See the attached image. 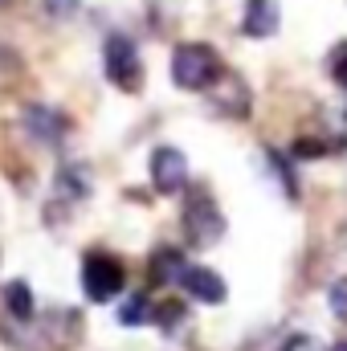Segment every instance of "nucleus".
<instances>
[{"instance_id": "9", "label": "nucleus", "mask_w": 347, "mask_h": 351, "mask_svg": "<svg viewBox=\"0 0 347 351\" xmlns=\"http://www.w3.org/2000/svg\"><path fill=\"white\" fill-rule=\"evenodd\" d=\"M213 102H217L225 114H237V119H241V114H250V86H246L237 74L225 70V74L213 82Z\"/></svg>"}, {"instance_id": "16", "label": "nucleus", "mask_w": 347, "mask_h": 351, "mask_svg": "<svg viewBox=\"0 0 347 351\" xmlns=\"http://www.w3.org/2000/svg\"><path fill=\"white\" fill-rule=\"evenodd\" d=\"M41 4H45V12H49V16H58V21H62V16H70V12L78 8V0H41Z\"/></svg>"}, {"instance_id": "8", "label": "nucleus", "mask_w": 347, "mask_h": 351, "mask_svg": "<svg viewBox=\"0 0 347 351\" xmlns=\"http://www.w3.org/2000/svg\"><path fill=\"white\" fill-rule=\"evenodd\" d=\"M180 286L196 298V302H225V278L208 265H188Z\"/></svg>"}, {"instance_id": "20", "label": "nucleus", "mask_w": 347, "mask_h": 351, "mask_svg": "<svg viewBox=\"0 0 347 351\" xmlns=\"http://www.w3.org/2000/svg\"><path fill=\"white\" fill-rule=\"evenodd\" d=\"M335 82H339V86H347V53L335 62Z\"/></svg>"}, {"instance_id": "3", "label": "nucleus", "mask_w": 347, "mask_h": 351, "mask_svg": "<svg viewBox=\"0 0 347 351\" xmlns=\"http://www.w3.org/2000/svg\"><path fill=\"white\" fill-rule=\"evenodd\" d=\"M102 62H106V78H110V86H119L123 94H135V90L143 86L139 49H135L127 37H110V41H106V53H102Z\"/></svg>"}, {"instance_id": "21", "label": "nucleus", "mask_w": 347, "mask_h": 351, "mask_svg": "<svg viewBox=\"0 0 347 351\" xmlns=\"http://www.w3.org/2000/svg\"><path fill=\"white\" fill-rule=\"evenodd\" d=\"M331 351H347V343H335V348H331Z\"/></svg>"}, {"instance_id": "6", "label": "nucleus", "mask_w": 347, "mask_h": 351, "mask_svg": "<svg viewBox=\"0 0 347 351\" xmlns=\"http://www.w3.org/2000/svg\"><path fill=\"white\" fill-rule=\"evenodd\" d=\"M152 184H156V192H180L184 184H188V160H184V152H176V147H156L152 152Z\"/></svg>"}, {"instance_id": "7", "label": "nucleus", "mask_w": 347, "mask_h": 351, "mask_svg": "<svg viewBox=\"0 0 347 351\" xmlns=\"http://www.w3.org/2000/svg\"><path fill=\"white\" fill-rule=\"evenodd\" d=\"M21 123H25V131H29L37 143H58V139L70 131V119H66L62 110H53V106H41V102L25 106Z\"/></svg>"}, {"instance_id": "19", "label": "nucleus", "mask_w": 347, "mask_h": 351, "mask_svg": "<svg viewBox=\"0 0 347 351\" xmlns=\"http://www.w3.org/2000/svg\"><path fill=\"white\" fill-rule=\"evenodd\" d=\"M156 319H160V323H164V327H172L176 319H180V306H176V302H164V306H160V311H156Z\"/></svg>"}, {"instance_id": "5", "label": "nucleus", "mask_w": 347, "mask_h": 351, "mask_svg": "<svg viewBox=\"0 0 347 351\" xmlns=\"http://www.w3.org/2000/svg\"><path fill=\"white\" fill-rule=\"evenodd\" d=\"M37 335L45 339V348H53V351L74 348V343L82 339V315H78L74 306H53V311L37 323Z\"/></svg>"}, {"instance_id": "13", "label": "nucleus", "mask_w": 347, "mask_h": 351, "mask_svg": "<svg viewBox=\"0 0 347 351\" xmlns=\"http://www.w3.org/2000/svg\"><path fill=\"white\" fill-rule=\"evenodd\" d=\"M184 258L176 254V250H160L156 258H152V282H180L184 278Z\"/></svg>"}, {"instance_id": "11", "label": "nucleus", "mask_w": 347, "mask_h": 351, "mask_svg": "<svg viewBox=\"0 0 347 351\" xmlns=\"http://www.w3.org/2000/svg\"><path fill=\"white\" fill-rule=\"evenodd\" d=\"M4 306H8V315L16 323H29L33 319V290H29V282H8L4 286Z\"/></svg>"}, {"instance_id": "15", "label": "nucleus", "mask_w": 347, "mask_h": 351, "mask_svg": "<svg viewBox=\"0 0 347 351\" xmlns=\"http://www.w3.org/2000/svg\"><path fill=\"white\" fill-rule=\"evenodd\" d=\"M327 302H331V315H335L339 323H347V278H339V282L327 290Z\"/></svg>"}, {"instance_id": "17", "label": "nucleus", "mask_w": 347, "mask_h": 351, "mask_svg": "<svg viewBox=\"0 0 347 351\" xmlns=\"http://www.w3.org/2000/svg\"><path fill=\"white\" fill-rule=\"evenodd\" d=\"M327 152V143H319V139H298L294 143V156H323Z\"/></svg>"}, {"instance_id": "4", "label": "nucleus", "mask_w": 347, "mask_h": 351, "mask_svg": "<svg viewBox=\"0 0 347 351\" xmlns=\"http://www.w3.org/2000/svg\"><path fill=\"white\" fill-rule=\"evenodd\" d=\"M123 262L110 258V254H90L82 262V290H86L90 302H110L119 290H123Z\"/></svg>"}, {"instance_id": "10", "label": "nucleus", "mask_w": 347, "mask_h": 351, "mask_svg": "<svg viewBox=\"0 0 347 351\" xmlns=\"http://www.w3.org/2000/svg\"><path fill=\"white\" fill-rule=\"evenodd\" d=\"M274 29H278V4L274 0H246L241 33L246 37H270Z\"/></svg>"}, {"instance_id": "1", "label": "nucleus", "mask_w": 347, "mask_h": 351, "mask_svg": "<svg viewBox=\"0 0 347 351\" xmlns=\"http://www.w3.org/2000/svg\"><path fill=\"white\" fill-rule=\"evenodd\" d=\"M221 74H225V66H221L217 49H208V45H200V41H184V45H176V53H172L176 86H184V90H213V82H217Z\"/></svg>"}, {"instance_id": "18", "label": "nucleus", "mask_w": 347, "mask_h": 351, "mask_svg": "<svg viewBox=\"0 0 347 351\" xmlns=\"http://www.w3.org/2000/svg\"><path fill=\"white\" fill-rule=\"evenodd\" d=\"M282 351H319V348H315L311 335H290V339L282 343Z\"/></svg>"}, {"instance_id": "12", "label": "nucleus", "mask_w": 347, "mask_h": 351, "mask_svg": "<svg viewBox=\"0 0 347 351\" xmlns=\"http://www.w3.org/2000/svg\"><path fill=\"white\" fill-rule=\"evenodd\" d=\"M58 192H62L66 200H82V196H90V172L82 168V164L62 168V172H58Z\"/></svg>"}, {"instance_id": "14", "label": "nucleus", "mask_w": 347, "mask_h": 351, "mask_svg": "<svg viewBox=\"0 0 347 351\" xmlns=\"http://www.w3.org/2000/svg\"><path fill=\"white\" fill-rule=\"evenodd\" d=\"M152 315H156V311H152V302H147L143 294H131V298L119 306V323H123V327H139V323H147Z\"/></svg>"}, {"instance_id": "22", "label": "nucleus", "mask_w": 347, "mask_h": 351, "mask_svg": "<svg viewBox=\"0 0 347 351\" xmlns=\"http://www.w3.org/2000/svg\"><path fill=\"white\" fill-rule=\"evenodd\" d=\"M339 237H344V245H347V225H344V233H339Z\"/></svg>"}, {"instance_id": "2", "label": "nucleus", "mask_w": 347, "mask_h": 351, "mask_svg": "<svg viewBox=\"0 0 347 351\" xmlns=\"http://www.w3.org/2000/svg\"><path fill=\"white\" fill-rule=\"evenodd\" d=\"M180 225H184L188 245H196V250H208V245H217L225 237V217H221V208H217V200L208 192H192L184 200Z\"/></svg>"}]
</instances>
